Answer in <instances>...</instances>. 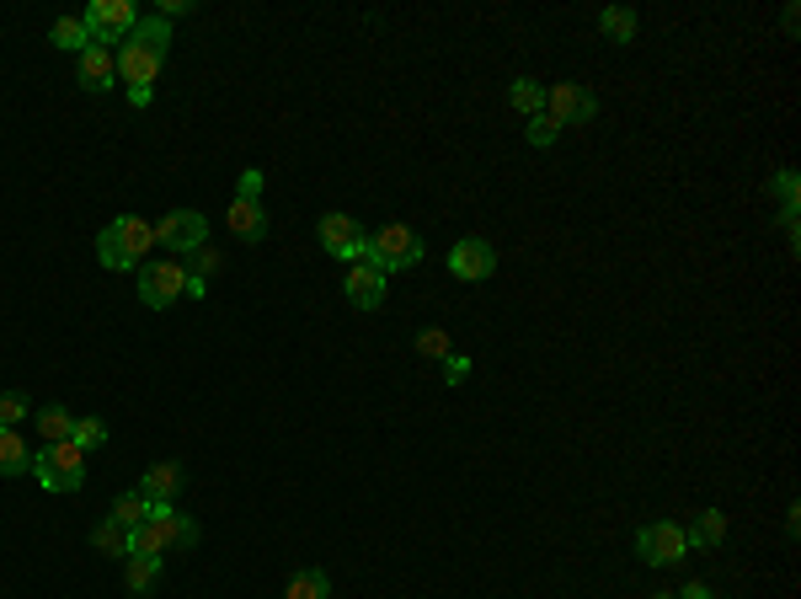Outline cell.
I'll use <instances>...</instances> for the list:
<instances>
[{"mask_svg": "<svg viewBox=\"0 0 801 599\" xmlns=\"http://www.w3.org/2000/svg\"><path fill=\"white\" fill-rule=\"evenodd\" d=\"M684 535H689V546H694V551H716V546L727 540V514H722V509H705V514H700V520H694Z\"/></svg>", "mask_w": 801, "mask_h": 599, "instance_id": "18", "label": "cell"}, {"mask_svg": "<svg viewBox=\"0 0 801 599\" xmlns=\"http://www.w3.org/2000/svg\"><path fill=\"white\" fill-rule=\"evenodd\" d=\"M449 273H454V278H465V284H481V278H492V273H497L492 241H481V236H465V241H454V247H449Z\"/></svg>", "mask_w": 801, "mask_h": 599, "instance_id": "12", "label": "cell"}, {"mask_svg": "<svg viewBox=\"0 0 801 599\" xmlns=\"http://www.w3.org/2000/svg\"><path fill=\"white\" fill-rule=\"evenodd\" d=\"M465 375H471V359H465V353H449V359H443V380H449V386H460Z\"/></svg>", "mask_w": 801, "mask_h": 599, "instance_id": "32", "label": "cell"}, {"mask_svg": "<svg viewBox=\"0 0 801 599\" xmlns=\"http://www.w3.org/2000/svg\"><path fill=\"white\" fill-rule=\"evenodd\" d=\"M262 183H267V177H262L256 166H251V172H241V188H236V199H262Z\"/></svg>", "mask_w": 801, "mask_h": 599, "instance_id": "33", "label": "cell"}, {"mask_svg": "<svg viewBox=\"0 0 801 599\" xmlns=\"http://www.w3.org/2000/svg\"><path fill=\"white\" fill-rule=\"evenodd\" d=\"M183 466H177V461H155V466L145 471V482H139V492H145V498H150V503H172V498H177V492H183Z\"/></svg>", "mask_w": 801, "mask_h": 599, "instance_id": "16", "label": "cell"}, {"mask_svg": "<svg viewBox=\"0 0 801 599\" xmlns=\"http://www.w3.org/2000/svg\"><path fill=\"white\" fill-rule=\"evenodd\" d=\"M22 471H33V450L22 428H0V476H22Z\"/></svg>", "mask_w": 801, "mask_h": 599, "instance_id": "17", "label": "cell"}, {"mask_svg": "<svg viewBox=\"0 0 801 599\" xmlns=\"http://www.w3.org/2000/svg\"><path fill=\"white\" fill-rule=\"evenodd\" d=\"M124 584L128 595H150L161 584V557H124Z\"/></svg>", "mask_w": 801, "mask_h": 599, "instance_id": "19", "label": "cell"}, {"mask_svg": "<svg viewBox=\"0 0 801 599\" xmlns=\"http://www.w3.org/2000/svg\"><path fill=\"white\" fill-rule=\"evenodd\" d=\"M321 247L331 252V258H342V263H364V252H370V230L353 220V214H321Z\"/></svg>", "mask_w": 801, "mask_h": 599, "instance_id": "10", "label": "cell"}, {"mask_svg": "<svg viewBox=\"0 0 801 599\" xmlns=\"http://www.w3.org/2000/svg\"><path fill=\"white\" fill-rule=\"evenodd\" d=\"M75 60H80L75 75H80V86H86V91H113L118 65H113V49H108V43H86V54H75Z\"/></svg>", "mask_w": 801, "mask_h": 599, "instance_id": "13", "label": "cell"}, {"mask_svg": "<svg viewBox=\"0 0 801 599\" xmlns=\"http://www.w3.org/2000/svg\"><path fill=\"white\" fill-rule=\"evenodd\" d=\"M546 118H555V129L593 124L599 118V97L588 86H577V80H555V86H546Z\"/></svg>", "mask_w": 801, "mask_h": 599, "instance_id": "9", "label": "cell"}, {"mask_svg": "<svg viewBox=\"0 0 801 599\" xmlns=\"http://www.w3.org/2000/svg\"><path fill=\"white\" fill-rule=\"evenodd\" d=\"M652 599H678V595H652Z\"/></svg>", "mask_w": 801, "mask_h": 599, "instance_id": "36", "label": "cell"}, {"mask_svg": "<svg viewBox=\"0 0 801 599\" xmlns=\"http://www.w3.org/2000/svg\"><path fill=\"white\" fill-rule=\"evenodd\" d=\"M417 353H423V359H449V353H454V342H449L443 327H428V333H417Z\"/></svg>", "mask_w": 801, "mask_h": 599, "instance_id": "29", "label": "cell"}, {"mask_svg": "<svg viewBox=\"0 0 801 599\" xmlns=\"http://www.w3.org/2000/svg\"><path fill=\"white\" fill-rule=\"evenodd\" d=\"M38 428H43V445H60V439L75 434V417H70L64 407H43V412H38Z\"/></svg>", "mask_w": 801, "mask_h": 599, "instance_id": "25", "label": "cell"}, {"mask_svg": "<svg viewBox=\"0 0 801 599\" xmlns=\"http://www.w3.org/2000/svg\"><path fill=\"white\" fill-rule=\"evenodd\" d=\"M678 599H716V589H711V584H684Z\"/></svg>", "mask_w": 801, "mask_h": 599, "instance_id": "35", "label": "cell"}, {"mask_svg": "<svg viewBox=\"0 0 801 599\" xmlns=\"http://www.w3.org/2000/svg\"><path fill=\"white\" fill-rule=\"evenodd\" d=\"M599 33H604L610 43H630V38H636V11H625V5H610V11L599 16Z\"/></svg>", "mask_w": 801, "mask_h": 599, "instance_id": "24", "label": "cell"}, {"mask_svg": "<svg viewBox=\"0 0 801 599\" xmlns=\"http://www.w3.org/2000/svg\"><path fill=\"white\" fill-rule=\"evenodd\" d=\"M198 546V525L177 514L172 503H150V520L134 525L128 535V557H166V551H187Z\"/></svg>", "mask_w": 801, "mask_h": 599, "instance_id": "2", "label": "cell"}, {"mask_svg": "<svg viewBox=\"0 0 801 599\" xmlns=\"http://www.w3.org/2000/svg\"><path fill=\"white\" fill-rule=\"evenodd\" d=\"M183 295H187L183 258H155V263L139 267V300H145L150 311H166V305H177Z\"/></svg>", "mask_w": 801, "mask_h": 599, "instance_id": "6", "label": "cell"}, {"mask_svg": "<svg viewBox=\"0 0 801 599\" xmlns=\"http://www.w3.org/2000/svg\"><path fill=\"white\" fill-rule=\"evenodd\" d=\"M33 476L43 482V492H80L86 487V450L80 445H43L38 456H33Z\"/></svg>", "mask_w": 801, "mask_h": 599, "instance_id": "5", "label": "cell"}, {"mask_svg": "<svg viewBox=\"0 0 801 599\" xmlns=\"http://www.w3.org/2000/svg\"><path fill=\"white\" fill-rule=\"evenodd\" d=\"M423 258H428V247H423V236H417L412 225H379L370 236V252H364V263H374L385 278L417 267Z\"/></svg>", "mask_w": 801, "mask_h": 599, "instance_id": "4", "label": "cell"}, {"mask_svg": "<svg viewBox=\"0 0 801 599\" xmlns=\"http://www.w3.org/2000/svg\"><path fill=\"white\" fill-rule=\"evenodd\" d=\"M86 33H91V43H124L128 33L139 27V11H134V0H91L86 5Z\"/></svg>", "mask_w": 801, "mask_h": 599, "instance_id": "7", "label": "cell"}, {"mask_svg": "<svg viewBox=\"0 0 801 599\" xmlns=\"http://www.w3.org/2000/svg\"><path fill=\"white\" fill-rule=\"evenodd\" d=\"M348 300H353L359 311H379V305H385V273L374 263H353L348 267Z\"/></svg>", "mask_w": 801, "mask_h": 599, "instance_id": "14", "label": "cell"}, {"mask_svg": "<svg viewBox=\"0 0 801 599\" xmlns=\"http://www.w3.org/2000/svg\"><path fill=\"white\" fill-rule=\"evenodd\" d=\"M155 241H161L172 258H187L192 247H203V241H209V220H203L198 209H172V214H161Z\"/></svg>", "mask_w": 801, "mask_h": 599, "instance_id": "11", "label": "cell"}, {"mask_svg": "<svg viewBox=\"0 0 801 599\" xmlns=\"http://www.w3.org/2000/svg\"><path fill=\"white\" fill-rule=\"evenodd\" d=\"M49 43H54V49H70V54H86L91 33H86V22H80V16H60V22H54V33H49Z\"/></svg>", "mask_w": 801, "mask_h": 599, "instance_id": "22", "label": "cell"}, {"mask_svg": "<svg viewBox=\"0 0 801 599\" xmlns=\"http://www.w3.org/2000/svg\"><path fill=\"white\" fill-rule=\"evenodd\" d=\"M187 11H192V0H161V11H155V16H161V22H172V16H187Z\"/></svg>", "mask_w": 801, "mask_h": 599, "instance_id": "34", "label": "cell"}, {"mask_svg": "<svg viewBox=\"0 0 801 599\" xmlns=\"http://www.w3.org/2000/svg\"><path fill=\"white\" fill-rule=\"evenodd\" d=\"M684 551H689V535L674 520H652L636 531V557L652 567H674V562H684Z\"/></svg>", "mask_w": 801, "mask_h": 599, "instance_id": "8", "label": "cell"}, {"mask_svg": "<svg viewBox=\"0 0 801 599\" xmlns=\"http://www.w3.org/2000/svg\"><path fill=\"white\" fill-rule=\"evenodd\" d=\"M113 520L128 525V531H134V525H145V520H150V498H145L139 487H134V492H118V498H113Z\"/></svg>", "mask_w": 801, "mask_h": 599, "instance_id": "23", "label": "cell"}, {"mask_svg": "<svg viewBox=\"0 0 801 599\" xmlns=\"http://www.w3.org/2000/svg\"><path fill=\"white\" fill-rule=\"evenodd\" d=\"M326 595H331L326 573L305 567V573H295V578H289V595H284V599H326Z\"/></svg>", "mask_w": 801, "mask_h": 599, "instance_id": "26", "label": "cell"}, {"mask_svg": "<svg viewBox=\"0 0 801 599\" xmlns=\"http://www.w3.org/2000/svg\"><path fill=\"white\" fill-rule=\"evenodd\" d=\"M775 194H780V214H801V183H797L791 166L775 172Z\"/></svg>", "mask_w": 801, "mask_h": 599, "instance_id": "28", "label": "cell"}, {"mask_svg": "<svg viewBox=\"0 0 801 599\" xmlns=\"http://www.w3.org/2000/svg\"><path fill=\"white\" fill-rule=\"evenodd\" d=\"M150 247H155V225L139 220V214H118V220L97 236V258H102V267H113V273L145 267L150 263Z\"/></svg>", "mask_w": 801, "mask_h": 599, "instance_id": "3", "label": "cell"}, {"mask_svg": "<svg viewBox=\"0 0 801 599\" xmlns=\"http://www.w3.org/2000/svg\"><path fill=\"white\" fill-rule=\"evenodd\" d=\"M508 102H513L518 113H529V118H535V113H546V86H540V80H529V75H518V80L508 86Z\"/></svg>", "mask_w": 801, "mask_h": 599, "instance_id": "21", "label": "cell"}, {"mask_svg": "<svg viewBox=\"0 0 801 599\" xmlns=\"http://www.w3.org/2000/svg\"><path fill=\"white\" fill-rule=\"evenodd\" d=\"M166 54H172V22L139 16V27L128 33L124 43H118V54H113L118 80L128 86V102L134 108H150V86H155V75L166 65Z\"/></svg>", "mask_w": 801, "mask_h": 599, "instance_id": "1", "label": "cell"}, {"mask_svg": "<svg viewBox=\"0 0 801 599\" xmlns=\"http://www.w3.org/2000/svg\"><path fill=\"white\" fill-rule=\"evenodd\" d=\"M27 412H33V407H27V397H22V391H5V397H0V428H16Z\"/></svg>", "mask_w": 801, "mask_h": 599, "instance_id": "30", "label": "cell"}, {"mask_svg": "<svg viewBox=\"0 0 801 599\" xmlns=\"http://www.w3.org/2000/svg\"><path fill=\"white\" fill-rule=\"evenodd\" d=\"M225 225H230L247 247L267 241V214H262V199H236V203H230V214H225Z\"/></svg>", "mask_w": 801, "mask_h": 599, "instance_id": "15", "label": "cell"}, {"mask_svg": "<svg viewBox=\"0 0 801 599\" xmlns=\"http://www.w3.org/2000/svg\"><path fill=\"white\" fill-rule=\"evenodd\" d=\"M128 525H118V520H113V514H108V520H97V531H91V546H97V551H102V557H128Z\"/></svg>", "mask_w": 801, "mask_h": 599, "instance_id": "20", "label": "cell"}, {"mask_svg": "<svg viewBox=\"0 0 801 599\" xmlns=\"http://www.w3.org/2000/svg\"><path fill=\"white\" fill-rule=\"evenodd\" d=\"M551 139H555V118L535 113V118H529V145H551Z\"/></svg>", "mask_w": 801, "mask_h": 599, "instance_id": "31", "label": "cell"}, {"mask_svg": "<svg viewBox=\"0 0 801 599\" xmlns=\"http://www.w3.org/2000/svg\"><path fill=\"white\" fill-rule=\"evenodd\" d=\"M70 445H80V450H102V445H108V423H102V417H75Z\"/></svg>", "mask_w": 801, "mask_h": 599, "instance_id": "27", "label": "cell"}]
</instances>
